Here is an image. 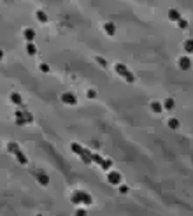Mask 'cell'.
<instances>
[{
	"label": "cell",
	"mask_w": 193,
	"mask_h": 216,
	"mask_svg": "<svg viewBox=\"0 0 193 216\" xmlns=\"http://www.w3.org/2000/svg\"><path fill=\"white\" fill-rule=\"evenodd\" d=\"M169 20H170V21H179V20H181V14H179L176 9H170V11H169Z\"/></svg>",
	"instance_id": "8"
},
{
	"label": "cell",
	"mask_w": 193,
	"mask_h": 216,
	"mask_svg": "<svg viewBox=\"0 0 193 216\" xmlns=\"http://www.w3.org/2000/svg\"><path fill=\"white\" fill-rule=\"evenodd\" d=\"M40 70L42 72H47V70H49V67H47V65H40Z\"/></svg>",
	"instance_id": "28"
},
{
	"label": "cell",
	"mask_w": 193,
	"mask_h": 216,
	"mask_svg": "<svg viewBox=\"0 0 193 216\" xmlns=\"http://www.w3.org/2000/svg\"><path fill=\"white\" fill-rule=\"evenodd\" d=\"M7 151L16 155V153L19 151V144H18V142H9V144H7Z\"/></svg>",
	"instance_id": "9"
},
{
	"label": "cell",
	"mask_w": 193,
	"mask_h": 216,
	"mask_svg": "<svg viewBox=\"0 0 193 216\" xmlns=\"http://www.w3.org/2000/svg\"><path fill=\"white\" fill-rule=\"evenodd\" d=\"M111 164H112V162H111V160H104V162H102V164H100V167H102L104 171H107V169L111 167Z\"/></svg>",
	"instance_id": "20"
},
{
	"label": "cell",
	"mask_w": 193,
	"mask_h": 216,
	"mask_svg": "<svg viewBox=\"0 0 193 216\" xmlns=\"http://www.w3.org/2000/svg\"><path fill=\"white\" fill-rule=\"evenodd\" d=\"M93 162H95V164H102L104 160H102V158H100L99 155H93Z\"/></svg>",
	"instance_id": "25"
},
{
	"label": "cell",
	"mask_w": 193,
	"mask_h": 216,
	"mask_svg": "<svg viewBox=\"0 0 193 216\" xmlns=\"http://www.w3.org/2000/svg\"><path fill=\"white\" fill-rule=\"evenodd\" d=\"M184 51L186 53H193V39L184 40Z\"/></svg>",
	"instance_id": "12"
},
{
	"label": "cell",
	"mask_w": 193,
	"mask_h": 216,
	"mask_svg": "<svg viewBox=\"0 0 193 216\" xmlns=\"http://www.w3.org/2000/svg\"><path fill=\"white\" fill-rule=\"evenodd\" d=\"M149 107H151V111H153V113H156V114L163 111V105H162L160 102H156V100H155V102H151V104H149Z\"/></svg>",
	"instance_id": "5"
},
{
	"label": "cell",
	"mask_w": 193,
	"mask_h": 216,
	"mask_svg": "<svg viewBox=\"0 0 193 216\" xmlns=\"http://www.w3.org/2000/svg\"><path fill=\"white\" fill-rule=\"evenodd\" d=\"M11 100H12L14 104H18V105H23V98H21L18 93H12V95H11Z\"/></svg>",
	"instance_id": "15"
},
{
	"label": "cell",
	"mask_w": 193,
	"mask_h": 216,
	"mask_svg": "<svg viewBox=\"0 0 193 216\" xmlns=\"http://www.w3.org/2000/svg\"><path fill=\"white\" fill-rule=\"evenodd\" d=\"M62 102H65V104H69V105H74V104H76V97H74L72 93H63V95H62Z\"/></svg>",
	"instance_id": "3"
},
{
	"label": "cell",
	"mask_w": 193,
	"mask_h": 216,
	"mask_svg": "<svg viewBox=\"0 0 193 216\" xmlns=\"http://www.w3.org/2000/svg\"><path fill=\"white\" fill-rule=\"evenodd\" d=\"M116 72H118V74H121V76L125 77L128 70H126V67H125V65H121V63H118V65H116Z\"/></svg>",
	"instance_id": "14"
},
{
	"label": "cell",
	"mask_w": 193,
	"mask_h": 216,
	"mask_svg": "<svg viewBox=\"0 0 193 216\" xmlns=\"http://www.w3.org/2000/svg\"><path fill=\"white\" fill-rule=\"evenodd\" d=\"M26 51H28V55H35V53H37V47H35L32 42H28V44H26Z\"/></svg>",
	"instance_id": "18"
},
{
	"label": "cell",
	"mask_w": 193,
	"mask_h": 216,
	"mask_svg": "<svg viewBox=\"0 0 193 216\" xmlns=\"http://www.w3.org/2000/svg\"><path fill=\"white\" fill-rule=\"evenodd\" d=\"M125 79H126L128 83H133V81H135V77H133V76H132L130 72H126V76H125Z\"/></svg>",
	"instance_id": "23"
},
{
	"label": "cell",
	"mask_w": 193,
	"mask_h": 216,
	"mask_svg": "<svg viewBox=\"0 0 193 216\" xmlns=\"http://www.w3.org/2000/svg\"><path fill=\"white\" fill-rule=\"evenodd\" d=\"M35 178H37V183H39V185H42V186L49 185V176H47V174H42V172H40V174H37Z\"/></svg>",
	"instance_id": "4"
},
{
	"label": "cell",
	"mask_w": 193,
	"mask_h": 216,
	"mask_svg": "<svg viewBox=\"0 0 193 216\" xmlns=\"http://www.w3.org/2000/svg\"><path fill=\"white\" fill-rule=\"evenodd\" d=\"M23 35H25V39H26L28 42H32V40L35 39V32H33L32 28H25V30H23Z\"/></svg>",
	"instance_id": "6"
},
{
	"label": "cell",
	"mask_w": 193,
	"mask_h": 216,
	"mask_svg": "<svg viewBox=\"0 0 193 216\" xmlns=\"http://www.w3.org/2000/svg\"><path fill=\"white\" fill-rule=\"evenodd\" d=\"M86 95H88V98H95V97H96V91H95V90H88Z\"/></svg>",
	"instance_id": "24"
},
{
	"label": "cell",
	"mask_w": 193,
	"mask_h": 216,
	"mask_svg": "<svg viewBox=\"0 0 193 216\" xmlns=\"http://www.w3.org/2000/svg\"><path fill=\"white\" fill-rule=\"evenodd\" d=\"M83 197H84V192H74L72 202H74V204H81V202H83Z\"/></svg>",
	"instance_id": "7"
},
{
	"label": "cell",
	"mask_w": 193,
	"mask_h": 216,
	"mask_svg": "<svg viewBox=\"0 0 193 216\" xmlns=\"http://www.w3.org/2000/svg\"><path fill=\"white\" fill-rule=\"evenodd\" d=\"M128 192V186L126 185H119V193H126Z\"/></svg>",
	"instance_id": "27"
},
{
	"label": "cell",
	"mask_w": 193,
	"mask_h": 216,
	"mask_svg": "<svg viewBox=\"0 0 193 216\" xmlns=\"http://www.w3.org/2000/svg\"><path fill=\"white\" fill-rule=\"evenodd\" d=\"M16 158H18V162H19V164H23V165H25L26 162H28V160H26V156H25L21 151H18V153H16Z\"/></svg>",
	"instance_id": "17"
},
{
	"label": "cell",
	"mask_w": 193,
	"mask_h": 216,
	"mask_svg": "<svg viewBox=\"0 0 193 216\" xmlns=\"http://www.w3.org/2000/svg\"><path fill=\"white\" fill-rule=\"evenodd\" d=\"M177 65H179V69H183V70H188V69H191V60H190L188 56H183V58H179Z\"/></svg>",
	"instance_id": "2"
},
{
	"label": "cell",
	"mask_w": 193,
	"mask_h": 216,
	"mask_svg": "<svg viewBox=\"0 0 193 216\" xmlns=\"http://www.w3.org/2000/svg\"><path fill=\"white\" fill-rule=\"evenodd\" d=\"M70 148H72V151H74V153H77V155H81V153L84 151V149H83V148H81L79 144H76V142H74V144H72Z\"/></svg>",
	"instance_id": "19"
},
{
	"label": "cell",
	"mask_w": 193,
	"mask_h": 216,
	"mask_svg": "<svg viewBox=\"0 0 193 216\" xmlns=\"http://www.w3.org/2000/svg\"><path fill=\"white\" fill-rule=\"evenodd\" d=\"M35 16H37V20H39L40 23H46V21H47V16H46V13H44V11H37V13H35Z\"/></svg>",
	"instance_id": "13"
},
{
	"label": "cell",
	"mask_w": 193,
	"mask_h": 216,
	"mask_svg": "<svg viewBox=\"0 0 193 216\" xmlns=\"http://www.w3.org/2000/svg\"><path fill=\"white\" fill-rule=\"evenodd\" d=\"M96 62H99V63H100L102 67H107V62H106L104 58H100V56H96Z\"/></svg>",
	"instance_id": "26"
},
{
	"label": "cell",
	"mask_w": 193,
	"mask_h": 216,
	"mask_svg": "<svg viewBox=\"0 0 193 216\" xmlns=\"http://www.w3.org/2000/svg\"><path fill=\"white\" fill-rule=\"evenodd\" d=\"M107 181H109L111 185H121V174L116 172V171H112V172L107 174Z\"/></svg>",
	"instance_id": "1"
},
{
	"label": "cell",
	"mask_w": 193,
	"mask_h": 216,
	"mask_svg": "<svg viewBox=\"0 0 193 216\" xmlns=\"http://www.w3.org/2000/svg\"><path fill=\"white\" fill-rule=\"evenodd\" d=\"M179 125H181V123H179V120H177V118H170V120H169V128L177 130V128H179Z\"/></svg>",
	"instance_id": "11"
},
{
	"label": "cell",
	"mask_w": 193,
	"mask_h": 216,
	"mask_svg": "<svg viewBox=\"0 0 193 216\" xmlns=\"http://www.w3.org/2000/svg\"><path fill=\"white\" fill-rule=\"evenodd\" d=\"M104 30H106L109 35H114V33H116V26H114L112 23H106V25H104Z\"/></svg>",
	"instance_id": "10"
},
{
	"label": "cell",
	"mask_w": 193,
	"mask_h": 216,
	"mask_svg": "<svg viewBox=\"0 0 193 216\" xmlns=\"http://www.w3.org/2000/svg\"><path fill=\"white\" fill-rule=\"evenodd\" d=\"M174 105H176L174 98H167V100L163 102V107H165V109H174Z\"/></svg>",
	"instance_id": "16"
},
{
	"label": "cell",
	"mask_w": 193,
	"mask_h": 216,
	"mask_svg": "<svg viewBox=\"0 0 193 216\" xmlns=\"http://www.w3.org/2000/svg\"><path fill=\"white\" fill-rule=\"evenodd\" d=\"M177 25H179V28H183V30H184V28L188 26V21H186V20H179V21H177Z\"/></svg>",
	"instance_id": "22"
},
{
	"label": "cell",
	"mask_w": 193,
	"mask_h": 216,
	"mask_svg": "<svg viewBox=\"0 0 193 216\" xmlns=\"http://www.w3.org/2000/svg\"><path fill=\"white\" fill-rule=\"evenodd\" d=\"M91 200H93V199H91V197H90L88 193H84V197H83V204H86V206H90V204H91Z\"/></svg>",
	"instance_id": "21"
}]
</instances>
